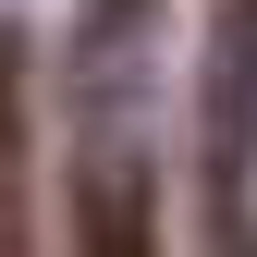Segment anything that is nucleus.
<instances>
[{"label":"nucleus","mask_w":257,"mask_h":257,"mask_svg":"<svg viewBox=\"0 0 257 257\" xmlns=\"http://www.w3.org/2000/svg\"><path fill=\"white\" fill-rule=\"evenodd\" d=\"M25 37L0 25V257H25Z\"/></svg>","instance_id":"nucleus-3"},{"label":"nucleus","mask_w":257,"mask_h":257,"mask_svg":"<svg viewBox=\"0 0 257 257\" xmlns=\"http://www.w3.org/2000/svg\"><path fill=\"white\" fill-rule=\"evenodd\" d=\"M74 257H159V172H147V147H135V110H110V135H86Z\"/></svg>","instance_id":"nucleus-1"},{"label":"nucleus","mask_w":257,"mask_h":257,"mask_svg":"<svg viewBox=\"0 0 257 257\" xmlns=\"http://www.w3.org/2000/svg\"><path fill=\"white\" fill-rule=\"evenodd\" d=\"M208 257H257V220H245V196H220V233H208Z\"/></svg>","instance_id":"nucleus-4"},{"label":"nucleus","mask_w":257,"mask_h":257,"mask_svg":"<svg viewBox=\"0 0 257 257\" xmlns=\"http://www.w3.org/2000/svg\"><path fill=\"white\" fill-rule=\"evenodd\" d=\"M245 135H257V0H233L208 37V184L245 196Z\"/></svg>","instance_id":"nucleus-2"}]
</instances>
